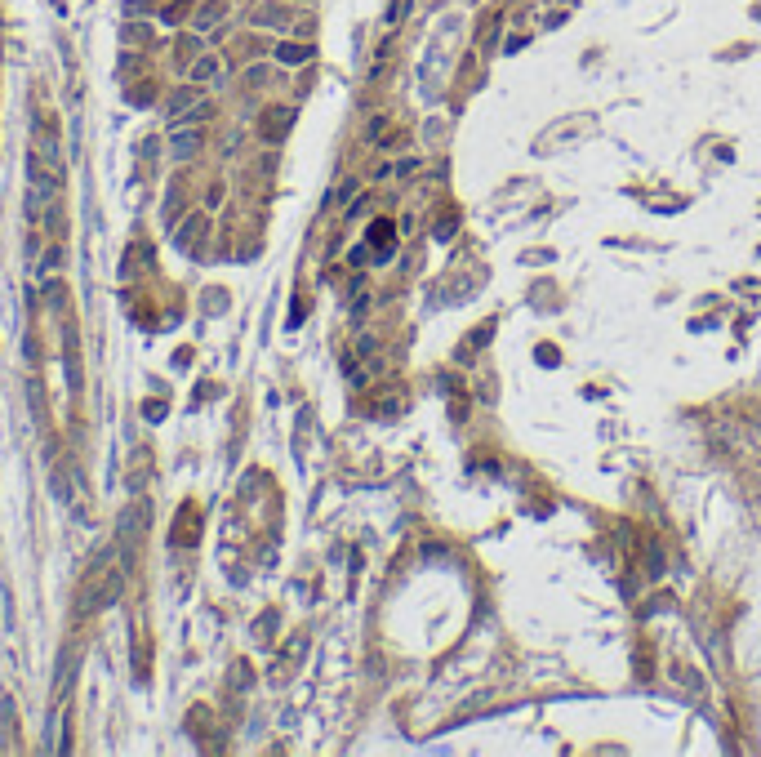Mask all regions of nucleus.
I'll return each instance as SVG.
<instances>
[{
  "instance_id": "6",
  "label": "nucleus",
  "mask_w": 761,
  "mask_h": 757,
  "mask_svg": "<svg viewBox=\"0 0 761 757\" xmlns=\"http://www.w3.org/2000/svg\"><path fill=\"white\" fill-rule=\"evenodd\" d=\"M289 23V14L280 5H258L254 9V27H285Z\"/></svg>"
},
{
  "instance_id": "8",
  "label": "nucleus",
  "mask_w": 761,
  "mask_h": 757,
  "mask_svg": "<svg viewBox=\"0 0 761 757\" xmlns=\"http://www.w3.org/2000/svg\"><path fill=\"white\" fill-rule=\"evenodd\" d=\"M192 103H196V89H178L174 98H169V120H178L187 107H192Z\"/></svg>"
},
{
  "instance_id": "1",
  "label": "nucleus",
  "mask_w": 761,
  "mask_h": 757,
  "mask_svg": "<svg viewBox=\"0 0 761 757\" xmlns=\"http://www.w3.org/2000/svg\"><path fill=\"white\" fill-rule=\"evenodd\" d=\"M196 151H201V129H174L169 134V156L183 165V160H192Z\"/></svg>"
},
{
  "instance_id": "5",
  "label": "nucleus",
  "mask_w": 761,
  "mask_h": 757,
  "mask_svg": "<svg viewBox=\"0 0 761 757\" xmlns=\"http://www.w3.org/2000/svg\"><path fill=\"white\" fill-rule=\"evenodd\" d=\"M201 232H205V214H192V219H187V223H183V227H178V232H174V245H183V250H192V245H196V236H201Z\"/></svg>"
},
{
  "instance_id": "3",
  "label": "nucleus",
  "mask_w": 761,
  "mask_h": 757,
  "mask_svg": "<svg viewBox=\"0 0 761 757\" xmlns=\"http://www.w3.org/2000/svg\"><path fill=\"white\" fill-rule=\"evenodd\" d=\"M307 58H312V45H294V41L276 45V63H285V67H303Z\"/></svg>"
},
{
  "instance_id": "4",
  "label": "nucleus",
  "mask_w": 761,
  "mask_h": 757,
  "mask_svg": "<svg viewBox=\"0 0 761 757\" xmlns=\"http://www.w3.org/2000/svg\"><path fill=\"white\" fill-rule=\"evenodd\" d=\"M223 14H228V0H205V5L196 9V32H210Z\"/></svg>"
},
{
  "instance_id": "9",
  "label": "nucleus",
  "mask_w": 761,
  "mask_h": 757,
  "mask_svg": "<svg viewBox=\"0 0 761 757\" xmlns=\"http://www.w3.org/2000/svg\"><path fill=\"white\" fill-rule=\"evenodd\" d=\"M205 116H210V103H196V107H187V111H183L187 125H192V120H205Z\"/></svg>"
},
{
  "instance_id": "7",
  "label": "nucleus",
  "mask_w": 761,
  "mask_h": 757,
  "mask_svg": "<svg viewBox=\"0 0 761 757\" xmlns=\"http://www.w3.org/2000/svg\"><path fill=\"white\" fill-rule=\"evenodd\" d=\"M219 76V58L214 54H201V58L192 63V81H214Z\"/></svg>"
},
{
  "instance_id": "11",
  "label": "nucleus",
  "mask_w": 761,
  "mask_h": 757,
  "mask_svg": "<svg viewBox=\"0 0 761 757\" xmlns=\"http://www.w3.org/2000/svg\"><path fill=\"white\" fill-rule=\"evenodd\" d=\"M245 81H250V85H267V67H250Z\"/></svg>"
},
{
  "instance_id": "12",
  "label": "nucleus",
  "mask_w": 761,
  "mask_h": 757,
  "mask_svg": "<svg viewBox=\"0 0 761 757\" xmlns=\"http://www.w3.org/2000/svg\"><path fill=\"white\" fill-rule=\"evenodd\" d=\"M753 437H757V441H761V419H753Z\"/></svg>"
},
{
  "instance_id": "10",
  "label": "nucleus",
  "mask_w": 761,
  "mask_h": 757,
  "mask_svg": "<svg viewBox=\"0 0 761 757\" xmlns=\"http://www.w3.org/2000/svg\"><path fill=\"white\" fill-rule=\"evenodd\" d=\"M129 103H134V107H147V103H152V85H143V89H134V94H129Z\"/></svg>"
},
{
  "instance_id": "2",
  "label": "nucleus",
  "mask_w": 761,
  "mask_h": 757,
  "mask_svg": "<svg viewBox=\"0 0 761 757\" xmlns=\"http://www.w3.org/2000/svg\"><path fill=\"white\" fill-rule=\"evenodd\" d=\"M294 125V107H272L267 116H263V134L276 143V138H285V129Z\"/></svg>"
}]
</instances>
